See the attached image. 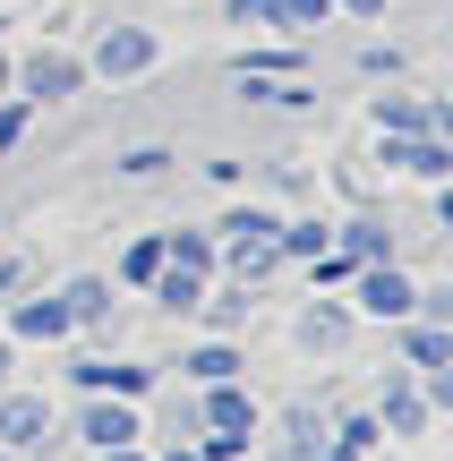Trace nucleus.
Returning <instances> with one entry per match:
<instances>
[{
    "label": "nucleus",
    "instance_id": "c9c22d12",
    "mask_svg": "<svg viewBox=\"0 0 453 461\" xmlns=\"http://www.w3.org/2000/svg\"><path fill=\"white\" fill-rule=\"evenodd\" d=\"M368 461H385V453H368Z\"/></svg>",
    "mask_w": 453,
    "mask_h": 461
},
{
    "label": "nucleus",
    "instance_id": "393cba45",
    "mask_svg": "<svg viewBox=\"0 0 453 461\" xmlns=\"http://www.w3.org/2000/svg\"><path fill=\"white\" fill-rule=\"evenodd\" d=\"M26 120H34V103H17V95H0V163H9V154L26 146Z\"/></svg>",
    "mask_w": 453,
    "mask_h": 461
},
{
    "label": "nucleus",
    "instance_id": "20e7f679",
    "mask_svg": "<svg viewBox=\"0 0 453 461\" xmlns=\"http://www.w3.org/2000/svg\"><path fill=\"white\" fill-rule=\"evenodd\" d=\"M368 129L376 137H445V103L411 95V86H376L368 95Z\"/></svg>",
    "mask_w": 453,
    "mask_h": 461
},
{
    "label": "nucleus",
    "instance_id": "f8f14e48",
    "mask_svg": "<svg viewBox=\"0 0 453 461\" xmlns=\"http://www.w3.org/2000/svg\"><path fill=\"white\" fill-rule=\"evenodd\" d=\"M112 299H120V282H112V274H68V282H60L68 325H103V316H112Z\"/></svg>",
    "mask_w": 453,
    "mask_h": 461
},
{
    "label": "nucleus",
    "instance_id": "ddd939ff",
    "mask_svg": "<svg viewBox=\"0 0 453 461\" xmlns=\"http://www.w3.org/2000/svg\"><path fill=\"white\" fill-rule=\"evenodd\" d=\"M394 342H403V359L420 367H453V325H428V316H403V333H394Z\"/></svg>",
    "mask_w": 453,
    "mask_h": 461
},
{
    "label": "nucleus",
    "instance_id": "2f4dec72",
    "mask_svg": "<svg viewBox=\"0 0 453 461\" xmlns=\"http://www.w3.org/2000/svg\"><path fill=\"white\" fill-rule=\"evenodd\" d=\"M103 461H146V453H137V445H112V453H103Z\"/></svg>",
    "mask_w": 453,
    "mask_h": 461
},
{
    "label": "nucleus",
    "instance_id": "0eeeda50",
    "mask_svg": "<svg viewBox=\"0 0 453 461\" xmlns=\"http://www.w3.org/2000/svg\"><path fill=\"white\" fill-rule=\"evenodd\" d=\"M77 436L95 453H112V445H137V436H146V411H137V402H112V393H95L77 411Z\"/></svg>",
    "mask_w": 453,
    "mask_h": 461
},
{
    "label": "nucleus",
    "instance_id": "39448f33",
    "mask_svg": "<svg viewBox=\"0 0 453 461\" xmlns=\"http://www.w3.org/2000/svg\"><path fill=\"white\" fill-rule=\"evenodd\" d=\"M68 384H77V393H112V402H146L154 367L146 359H95V350H86V359H68Z\"/></svg>",
    "mask_w": 453,
    "mask_h": 461
},
{
    "label": "nucleus",
    "instance_id": "2eb2a0df",
    "mask_svg": "<svg viewBox=\"0 0 453 461\" xmlns=\"http://www.w3.org/2000/svg\"><path fill=\"white\" fill-rule=\"evenodd\" d=\"M334 248H342L351 265H376V257H394V222H385V214H351V222L334 230Z\"/></svg>",
    "mask_w": 453,
    "mask_h": 461
},
{
    "label": "nucleus",
    "instance_id": "1a4fd4ad",
    "mask_svg": "<svg viewBox=\"0 0 453 461\" xmlns=\"http://www.w3.org/2000/svg\"><path fill=\"white\" fill-rule=\"evenodd\" d=\"M197 393H205L197 402V428L205 436H257V402H249V384H240V376L231 384H197Z\"/></svg>",
    "mask_w": 453,
    "mask_h": 461
},
{
    "label": "nucleus",
    "instance_id": "e433bc0d",
    "mask_svg": "<svg viewBox=\"0 0 453 461\" xmlns=\"http://www.w3.org/2000/svg\"><path fill=\"white\" fill-rule=\"evenodd\" d=\"M0 461H9V453H0Z\"/></svg>",
    "mask_w": 453,
    "mask_h": 461
},
{
    "label": "nucleus",
    "instance_id": "6e6552de",
    "mask_svg": "<svg viewBox=\"0 0 453 461\" xmlns=\"http://www.w3.org/2000/svg\"><path fill=\"white\" fill-rule=\"evenodd\" d=\"M68 308H60V291H17V308H9V342H68Z\"/></svg>",
    "mask_w": 453,
    "mask_h": 461
},
{
    "label": "nucleus",
    "instance_id": "f03ea898",
    "mask_svg": "<svg viewBox=\"0 0 453 461\" xmlns=\"http://www.w3.org/2000/svg\"><path fill=\"white\" fill-rule=\"evenodd\" d=\"M86 86H95V77H86V60H77V51H34V60H17L9 68V95L17 103H34V112H51V103H68V95H86Z\"/></svg>",
    "mask_w": 453,
    "mask_h": 461
},
{
    "label": "nucleus",
    "instance_id": "9b49d317",
    "mask_svg": "<svg viewBox=\"0 0 453 461\" xmlns=\"http://www.w3.org/2000/svg\"><path fill=\"white\" fill-rule=\"evenodd\" d=\"M43 428H51L43 393H9V384H0V453H17V445H43Z\"/></svg>",
    "mask_w": 453,
    "mask_h": 461
},
{
    "label": "nucleus",
    "instance_id": "6ab92c4d",
    "mask_svg": "<svg viewBox=\"0 0 453 461\" xmlns=\"http://www.w3.org/2000/svg\"><path fill=\"white\" fill-rule=\"evenodd\" d=\"M240 367H249V359H240V342H197V350L180 359V376H188V384H231Z\"/></svg>",
    "mask_w": 453,
    "mask_h": 461
},
{
    "label": "nucleus",
    "instance_id": "f257e3e1",
    "mask_svg": "<svg viewBox=\"0 0 453 461\" xmlns=\"http://www.w3.org/2000/svg\"><path fill=\"white\" fill-rule=\"evenodd\" d=\"M154 60H163V34L120 17V26L95 34V51H86V77H103V86H137V77H154Z\"/></svg>",
    "mask_w": 453,
    "mask_h": 461
},
{
    "label": "nucleus",
    "instance_id": "423d86ee",
    "mask_svg": "<svg viewBox=\"0 0 453 461\" xmlns=\"http://www.w3.org/2000/svg\"><path fill=\"white\" fill-rule=\"evenodd\" d=\"M376 163L403 171V180H428V188L453 180V146L445 137H376Z\"/></svg>",
    "mask_w": 453,
    "mask_h": 461
},
{
    "label": "nucleus",
    "instance_id": "f3484780",
    "mask_svg": "<svg viewBox=\"0 0 453 461\" xmlns=\"http://www.w3.org/2000/svg\"><path fill=\"white\" fill-rule=\"evenodd\" d=\"M325 17H334V0H274L266 26H274V34H291V43H317Z\"/></svg>",
    "mask_w": 453,
    "mask_h": 461
},
{
    "label": "nucleus",
    "instance_id": "c85d7f7f",
    "mask_svg": "<svg viewBox=\"0 0 453 461\" xmlns=\"http://www.w3.org/2000/svg\"><path fill=\"white\" fill-rule=\"evenodd\" d=\"M17 291H34V265L26 257H0V299H17Z\"/></svg>",
    "mask_w": 453,
    "mask_h": 461
},
{
    "label": "nucleus",
    "instance_id": "c756f323",
    "mask_svg": "<svg viewBox=\"0 0 453 461\" xmlns=\"http://www.w3.org/2000/svg\"><path fill=\"white\" fill-rule=\"evenodd\" d=\"M342 17H385V0H334Z\"/></svg>",
    "mask_w": 453,
    "mask_h": 461
},
{
    "label": "nucleus",
    "instance_id": "bb28decb",
    "mask_svg": "<svg viewBox=\"0 0 453 461\" xmlns=\"http://www.w3.org/2000/svg\"><path fill=\"white\" fill-rule=\"evenodd\" d=\"M308 265H317V274H308V282H317V291H342V282L359 274V265L342 257V248H325V257H308Z\"/></svg>",
    "mask_w": 453,
    "mask_h": 461
},
{
    "label": "nucleus",
    "instance_id": "b1692460",
    "mask_svg": "<svg viewBox=\"0 0 453 461\" xmlns=\"http://www.w3.org/2000/svg\"><path fill=\"white\" fill-rule=\"evenodd\" d=\"M359 77H368V86H394V77H403V68H411V51H394V43H368V51H359Z\"/></svg>",
    "mask_w": 453,
    "mask_h": 461
},
{
    "label": "nucleus",
    "instance_id": "a211bd4d",
    "mask_svg": "<svg viewBox=\"0 0 453 461\" xmlns=\"http://www.w3.org/2000/svg\"><path fill=\"white\" fill-rule=\"evenodd\" d=\"M146 291H154V308H171V316H197V299L214 291V274H180V265H163V274H154Z\"/></svg>",
    "mask_w": 453,
    "mask_h": 461
},
{
    "label": "nucleus",
    "instance_id": "cd10ccee",
    "mask_svg": "<svg viewBox=\"0 0 453 461\" xmlns=\"http://www.w3.org/2000/svg\"><path fill=\"white\" fill-rule=\"evenodd\" d=\"M214 9H222V17H231V26H240V34H257V26H266V9H274V0H214Z\"/></svg>",
    "mask_w": 453,
    "mask_h": 461
},
{
    "label": "nucleus",
    "instance_id": "72a5a7b5",
    "mask_svg": "<svg viewBox=\"0 0 453 461\" xmlns=\"http://www.w3.org/2000/svg\"><path fill=\"white\" fill-rule=\"evenodd\" d=\"M163 461H197V453H188V445H171V453H163Z\"/></svg>",
    "mask_w": 453,
    "mask_h": 461
},
{
    "label": "nucleus",
    "instance_id": "473e14b6",
    "mask_svg": "<svg viewBox=\"0 0 453 461\" xmlns=\"http://www.w3.org/2000/svg\"><path fill=\"white\" fill-rule=\"evenodd\" d=\"M9 68H17V60H9V51H0V95H9Z\"/></svg>",
    "mask_w": 453,
    "mask_h": 461
},
{
    "label": "nucleus",
    "instance_id": "aec40b11",
    "mask_svg": "<svg viewBox=\"0 0 453 461\" xmlns=\"http://www.w3.org/2000/svg\"><path fill=\"white\" fill-rule=\"evenodd\" d=\"M163 265H180V274H214V230H197V222L163 230Z\"/></svg>",
    "mask_w": 453,
    "mask_h": 461
},
{
    "label": "nucleus",
    "instance_id": "9d476101",
    "mask_svg": "<svg viewBox=\"0 0 453 461\" xmlns=\"http://www.w3.org/2000/svg\"><path fill=\"white\" fill-rule=\"evenodd\" d=\"M428 393H420V376H394L385 384V402H376V436H428Z\"/></svg>",
    "mask_w": 453,
    "mask_h": 461
},
{
    "label": "nucleus",
    "instance_id": "4be33fe9",
    "mask_svg": "<svg viewBox=\"0 0 453 461\" xmlns=\"http://www.w3.org/2000/svg\"><path fill=\"white\" fill-rule=\"evenodd\" d=\"M274 230H283L274 205H231V214L214 222V240H274Z\"/></svg>",
    "mask_w": 453,
    "mask_h": 461
},
{
    "label": "nucleus",
    "instance_id": "412c9836",
    "mask_svg": "<svg viewBox=\"0 0 453 461\" xmlns=\"http://www.w3.org/2000/svg\"><path fill=\"white\" fill-rule=\"evenodd\" d=\"M274 68H308V43H291V34L283 43H249L231 60V77H274Z\"/></svg>",
    "mask_w": 453,
    "mask_h": 461
},
{
    "label": "nucleus",
    "instance_id": "dca6fc26",
    "mask_svg": "<svg viewBox=\"0 0 453 461\" xmlns=\"http://www.w3.org/2000/svg\"><path fill=\"white\" fill-rule=\"evenodd\" d=\"M154 274H163V230H137V240L120 248V265H112V282H120V291H146Z\"/></svg>",
    "mask_w": 453,
    "mask_h": 461
},
{
    "label": "nucleus",
    "instance_id": "5701e85b",
    "mask_svg": "<svg viewBox=\"0 0 453 461\" xmlns=\"http://www.w3.org/2000/svg\"><path fill=\"white\" fill-rule=\"evenodd\" d=\"M197 316H214L222 333H231V325H249V291H240V282H222V291H205V299H197Z\"/></svg>",
    "mask_w": 453,
    "mask_h": 461
},
{
    "label": "nucleus",
    "instance_id": "f704fd0d",
    "mask_svg": "<svg viewBox=\"0 0 453 461\" xmlns=\"http://www.w3.org/2000/svg\"><path fill=\"white\" fill-rule=\"evenodd\" d=\"M0 34H9V17H0Z\"/></svg>",
    "mask_w": 453,
    "mask_h": 461
},
{
    "label": "nucleus",
    "instance_id": "a878e982",
    "mask_svg": "<svg viewBox=\"0 0 453 461\" xmlns=\"http://www.w3.org/2000/svg\"><path fill=\"white\" fill-rule=\"evenodd\" d=\"M112 171H120V180H154V171H171V146H129Z\"/></svg>",
    "mask_w": 453,
    "mask_h": 461
},
{
    "label": "nucleus",
    "instance_id": "7ed1b4c3",
    "mask_svg": "<svg viewBox=\"0 0 453 461\" xmlns=\"http://www.w3.org/2000/svg\"><path fill=\"white\" fill-rule=\"evenodd\" d=\"M342 291H351V316H385V325H403L411 299H420V274H403L394 257H376V265H359Z\"/></svg>",
    "mask_w": 453,
    "mask_h": 461
},
{
    "label": "nucleus",
    "instance_id": "4468645a",
    "mask_svg": "<svg viewBox=\"0 0 453 461\" xmlns=\"http://www.w3.org/2000/svg\"><path fill=\"white\" fill-rule=\"evenodd\" d=\"M351 342V308L342 299H308L300 308V350H342Z\"/></svg>",
    "mask_w": 453,
    "mask_h": 461
},
{
    "label": "nucleus",
    "instance_id": "7c9ffc66",
    "mask_svg": "<svg viewBox=\"0 0 453 461\" xmlns=\"http://www.w3.org/2000/svg\"><path fill=\"white\" fill-rule=\"evenodd\" d=\"M17 376V342H0V384H9Z\"/></svg>",
    "mask_w": 453,
    "mask_h": 461
}]
</instances>
